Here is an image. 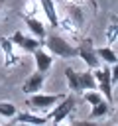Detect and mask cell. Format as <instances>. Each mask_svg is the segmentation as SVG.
Returning <instances> with one entry per match:
<instances>
[{
    "mask_svg": "<svg viewBox=\"0 0 118 126\" xmlns=\"http://www.w3.org/2000/svg\"><path fill=\"white\" fill-rule=\"evenodd\" d=\"M83 93H85V96H83V98H85V100H87V102H88L90 106L102 100V94H100V93H98L96 89H88V91H83Z\"/></svg>",
    "mask_w": 118,
    "mask_h": 126,
    "instance_id": "obj_17",
    "label": "cell"
},
{
    "mask_svg": "<svg viewBox=\"0 0 118 126\" xmlns=\"http://www.w3.org/2000/svg\"><path fill=\"white\" fill-rule=\"evenodd\" d=\"M0 47H2V51H4V67H14V65H18L20 57L16 55L14 43L10 41V37H0Z\"/></svg>",
    "mask_w": 118,
    "mask_h": 126,
    "instance_id": "obj_7",
    "label": "cell"
},
{
    "mask_svg": "<svg viewBox=\"0 0 118 126\" xmlns=\"http://www.w3.org/2000/svg\"><path fill=\"white\" fill-rule=\"evenodd\" d=\"M108 112H110V104H108L106 100H100V102L92 104V110H90L88 118H90V120H94V118H102V116H106Z\"/></svg>",
    "mask_w": 118,
    "mask_h": 126,
    "instance_id": "obj_14",
    "label": "cell"
},
{
    "mask_svg": "<svg viewBox=\"0 0 118 126\" xmlns=\"http://www.w3.org/2000/svg\"><path fill=\"white\" fill-rule=\"evenodd\" d=\"M16 112H18V108H16L14 102H8V100H2V102H0V116H2V118L12 120Z\"/></svg>",
    "mask_w": 118,
    "mask_h": 126,
    "instance_id": "obj_16",
    "label": "cell"
},
{
    "mask_svg": "<svg viewBox=\"0 0 118 126\" xmlns=\"http://www.w3.org/2000/svg\"><path fill=\"white\" fill-rule=\"evenodd\" d=\"M88 89H96V81L92 77V71H81L79 73V93L88 91Z\"/></svg>",
    "mask_w": 118,
    "mask_h": 126,
    "instance_id": "obj_12",
    "label": "cell"
},
{
    "mask_svg": "<svg viewBox=\"0 0 118 126\" xmlns=\"http://www.w3.org/2000/svg\"><path fill=\"white\" fill-rule=\"evenodd\" d=\"M43 81H45V77H43V73H39V71H33L26 81H24V85H22V89H24V93H28V94H31V93H39V89L43 87Z\"/></svg>",
    "mask_w": 118,
    "mask_h": 126,
    "instance_id": "obj_8",
    "label": "cell"
},
{
    "mask_svg": "<svg viewBox=\"0 0 118 126\" xmlns=\"http://www.w3.org/2000/svg\"><path fill=\"white\" fill-rule=\"evenodd\" d=\"M33 59H35V71H39V73H47L49 69H51V65H53V55L51 53H47L45 49H41V47H37L35 51H33Z\"/></svg>",
    "mask_w": 118,
    "mask_h": 126,
    "instance_id": "obj_6",
    "label": "cell"
},
{
    "mask_svg": "<svg viewBox=\"0 0 118 126\" xmlns=\"http://www.w3.org/2000/svg\"><path fill=\"white\" fill-rule=\"evenodd\" d=\"M69 14H71V18L75 20V24H83V10L79 8V6H69Z\"/></svg>",
    "mask_w": 118,
    "mask_h": 126,
    "instance_id": "obj_19",
    "label": "cell"
},
{
    "mask_svg": "<svg viewBox=\"0 0 118 126\" xmlns=\"http://www.w3.org/2000/svg\"><path fill=\"white\" fill-rule=\"evenodd\" d=\"M75 51H77V55L87 63L88 69H96V67L100 65V59H98V55H96V51H94V45H92V41H90L88 37L83 39V41L79 43V47H75Z\"/></svg>",
    "mask_w": 118,
    "mask_h": 126,
    "instance_id": "obj_2",
    "label": "cell"
},
{
    "mask_svg": "<svg viewBox=\"0 0 118 126\" xmlns=\"http://www.w3.org/2000/svg\"><path fill=\"white\" fill-rule=\"evenodd\" d=\"M94 51H96L98 59H100V61H104V63H108V65H114V63L118 61L116 51H114L112 47H94Z\"/></svg>",
    "mask_w": 118,
    "mask_h": 126,
    "instance_id": "obj_13",
    "label": "cell"
},
{
    "mask_svg": "<svg viewBox=\"0 0 118 126\" xmlns=\"http://www.w3.org/2000/svg\"><path fill=\"white\" fill-rule=\"evenodd\" d=\"M24 20H26V26H28V30L31 32L33 37H37V39H45V26H43L39 20H35L33 16H26Z\"/></svg>",
    "mask_w": 118,
    "mask_h": 126,
    "instance_id": "obj_10",
    "label": "cell"
},
{
    "mask_svg": "<svg viewBox=\"0 0 118 126\" xmlns=\"http://www.w3.org/2000/svg\"><path fill=\"white\" fill-rule=\"evenodd\" d=\"M10 41H12L14 45L22 47V49L28 51V53H33V51H35L37 47H41V43H43V39H37V37L26 35V33H22V32H16L14 35H10Z\"/></svg>",
    "mask_w": 118,
    "mask_h": 126,
    "instance_id": "obj_5",
    "label": "cell"
},
{
    "mask_svg": "<svg viewBox=\"0 0 118 126\" xmlns=\"http://www.w3.org/2000/svg\"><path fill=\"white\" fill-rule=\"evenodd\" d=\"M106 45H114L116 43V20H112V24L108 26V32H106Z\"/></svg>",
    "mask_w": 118,
    "mask_h": 126,
    "instance_id": "obj_18",
    "label": "cell"
},
{
    "mask_svg": "<svg viewBox=\"0 0 118 126\" xmlns=\"http://www.w3.org/2000/svg\"><path fill=\"white\" fill-rule=\"evenodd\" d=\"M39 4H41V10H43V14L47 16V22L55 28V26H59V18H57V8H55V2L53 0H39Z\"/></svg>",
    "mask_w": 118,
    "mask_h": 126,
    "instance_id": "obj_11",
    "label": "cell"
},
{
    "mask_svg": "<svg viewBox=\"0 0 118 126\" xmlns=\"http://www.w3.org/2000/svg\"><path fill=\"white\" fill-rule=\"evenodd\" d=\"M45 43H47V49H49L53 55H57V57L69 59V57H75V55H77L75 45H71V43H69L67 39H63L61 35H49V37L45 39Z\"/></svg>",
    "mask_w": 118,
    "mask_h": 126,
    "instance_id": "obj_1",
    "label": "cell"
},
{
    "mask_svg": "<svg viewBox=\"0 0 118 126\" xmlns=\"http://www.w3.org/2000/svg\"><path fill=\"white\" fill-rule=\"evenodd\" d=\"M14 124H45L49 118L47 114L45 116H37V114H31V112H22V114H14Z\"/></svg>",
    "mask_w": 118,
    "mask_h": 126,
    "instance_id": "obj_9",
    "label": "cell"
},
{
    "mask_svg": "<svg viewBox=\"0 0 118 126\" xmlns=\"http://www.w3.org/2000/svg\"><path fill=\"white\" fill-rule=\"evenodd\" d=\"M73 106H75V98H73V96H63V98L51 108V112L47 114V118H49L53 124H59V122H63V120L69 116V112L73 110Z\"/></svg>",
    "mask_w": 118,
    "mask_h": 126,
    "instance_id": "obj_4",
    "label": "cell"
},
{
    "mask_svg": "<svg viewBox=\"0 0 118 126\" xmlns=\"http://www.w3.org/2000/svg\"><path fill=\"white\" fill-rule=\"evenodd\" d=\"M65 94H31L28 98V106L33 108V110H39V112H45L49 108H53Z\"/></svg>",
    "mask_w": 118,
    "mask_h": 126,
    "instance_id": "obj_3",
    "label": "cell"
},
{
    "mask_svg": "<svg viewBox=\"0 0 118 126\" xmlns=\"http://www.w3.org/2000/svg\"><path fill=\"white\" fill-rule=\"evenodd\" d=\"M65 77H67V85L73 93H79V71H75L73 67L65 69Z\"/></svg>",
    "mask_w": 118,
    "mask_h": 126,
    "instance_id": "obj_15",
    "label": "cell"
}]
</instances>
